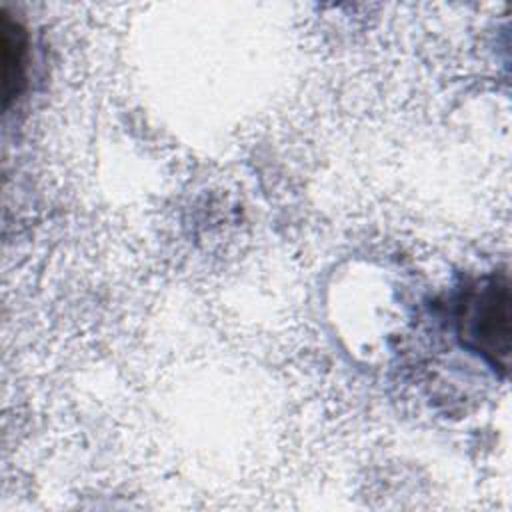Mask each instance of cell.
<instances>
[{"instance_id": "cell-1", "label": "cell", "mask_w": 512, "mask_h": 512, "mask_svg": "<svg viewBox=\"0 0 512 512\" xmlns=\"http://www.w3.org/2000/svg\"><path fill=\"white\" fill-rule=\"evenodd\" d=\"M460 344L480 356L494 372L506 374L510 362V286L506 272H492L468 284L454 302Z\"/></svg>"}, {"instance_id": "cell-2", "label": "cell", "mask_w": 512, "mask_h": 512, "mask_svg": "<svg viewBox=\"0 0 512 512\" xmlns=\"http://www.w3.org/2000/svg\"><path fill=\"white\" fill-rule=\"evenodd\" d=\"M28 32L20 20L2 12V62H4V104L18 98L28 74Z\"/></svg>"}]
</instances>
